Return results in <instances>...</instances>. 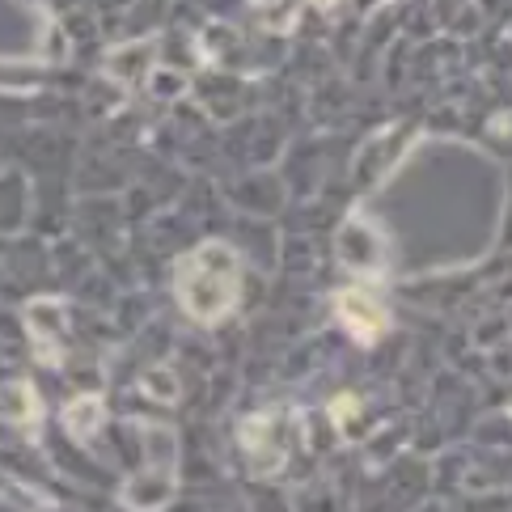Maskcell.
<instances>
[{"instance_id": "2", "label": "cell", "mask_w": 512, "mask_h": 512, "mask_svg": "<svg viewBox=\"0 0 512 512\" xmlns=\"http://www.w3.org/2000/svg\"><path fill=\"white\" fill-rule=\"evenodd\" d=\"M144 462L149 466L123 487V504L132 512H157L170 504L178 487V436L166 424L144 428Z\"/></svg>"}, {"instance_id": "1", "label": "cell", "mask_w": 512, "mask_h": 512, "mask_svg": "<svg viewBox=\"0 0 512 512\" xmlns=\"http://www.w3.org/2000/svg\"><path fill=\"white\" fill-rule=\"evenodd\" d=\"M178 301L199 326L225 322L237 309V254L225 242H204L178 263Z\"/></svg>"}, {"instance_id": "6", "label": "cell", "mask_w": 512, "mask_h": 512, "mask_svg": "<svg viewBox=\"0 0 512 512\" xmlns=\"http://www.w3.org/2000/svg\"><path fill=\"white\" fill-rule=\"evenodd\" d=\"M144 386H157V398H161V402H170V398L178 394V386H174V377H170V373H153V377H144Z\"/></svg>"}, {"instance_id": "5", "label": "cell", "mask_w": 512, "mask_h": 512, "mask_svg": "<svg viewBox=\"0 0 512 512\" xmlns=\"http://www.w3.org/2000/svg\"><path fill=\"white\" fill-rule=\"evenodd\" d=\"M98 415H102V402L85 398V402H72V407L64 411V424L77 436H89V432H94V424H98Z\"/></svg>"}, {"instance_id": "3", "label": "cell", "mask_w": 512, "mask_h": 512, "mask_svg": "<svg viewBox=\"0 0 512 512\" xmlns=\"http://www.w3.org/2000/svg\"><path fill=\"white\" fill-rule=\"evenodd\" d=\"M276 424H280V415H254L242 424V445H246V457H250V474H259V479L284 470V462H288V441H284V432Z\"/></svg>"}, {"instance_id": "4", "label": "cell", "mask_w": 512, "mask_h": 512, "mask_svg": "<svg viewBox=\"0 0 512 512\" xmlns=\"http://www.w3.org/2000/svg\"><path fill=\"white\" fill-rule=\"evenodd\" d=\"M335 309H339V318L347 322V331H352L360 343H377L381 335L390 331L386 305H381L373 292H364V288H343L335 297Z\"/></svg>"}]
</instances>
